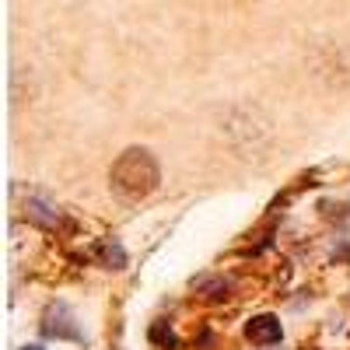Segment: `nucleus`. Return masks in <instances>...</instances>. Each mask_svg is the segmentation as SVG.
<instances>
[{
	"instance_id": "obj_1",
	"label": "nucleus",
	"mask_w": 350,
	"mask_h": 350,
	"mask_svg": "<svg viewBox=\"0 0 350 350\" xmlns=\"http://www.w3.org/2000/svg\"><path fill=\"white\" fill-rule=\"evenodd\" d=\"M109 183L123 200H144V196H151L158 189L161 168H158L151 151L130 148V151H123L120 158H116V165L109 172Z\"/></svg>"
},
{
	"instance_id": "obj_2",
	"label": "nucleus",
	"mask_w": 350,
	"mask_h": 350,
	"mask_svg": "<svg viewBox=\"0 0 350 350\" xmlns=\"http://www.w3.org/2000/svg\"><path fill=\"white\" fill-rule=\"evenodd\" d=\"M249 340H256V343H277L284 333H280V323L273 315H259V319H252L249 323Z\"/></svg>"
},
{
	"instance_id": "obj_3",
	"label": "nucleus",
	"mask_w": 350,
	"mask_h": 350,
	"mask_svg": "<svg viewBox=\"0 0 350 350\" xmlns=\"http://www.w3.org/2000/svg\"><path fill=\"white\" fill-rule=\"evenodd\" d=\"M28 217L39 221V224H56L60 221V214H56L49 203H42V200H28Z\"/></svg>"
},
{
	"instance_id": "obj_4",
	"label": "nucleus",
	"mask_w": 350,
	"mask_h": 350,
	"mask_svg": "<svg viewBox=\"0 0 350 350\" xmlns=\"http://www.w3.org/2000/svg\"><path fill=\"white\" fill-rule=\"evenodd\" d=\"M25 350H39V347H25Z\"/></svg>"
}]
</instances>
